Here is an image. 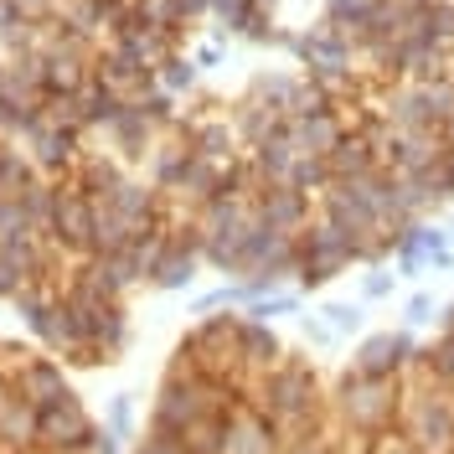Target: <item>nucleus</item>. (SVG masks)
Segmentation results:
<instances>
[{"label": "nucleus", "instance_id": "1", "mask_svg": "<svg viewBox=\"0 0 454 454\" xmlns=\"http://www.w3.org/2000/svg\"><path fill=\"white\" fill-rule=\"evenodd\" d=\"M397 428L419 444V454H454V393L428 377L424 387H403Z\"/></svg>", "mask_w": 454, "mask_h": 454}, {"label": "nucleus", "instance_id": "2", "mask_svg": "<svg viewBox=\"0 0 454 454\" xmlns=\"http://www.w3.org/2000/svg\"><path fill=\"white\" fill-rule=\"evenodd\" d=\"M397 403H403V382H387V377H356V372H346L336 387V408L346 428L351 434H382V428L397 424Z\"/></svg>", "mask_w": 454, "mask_h": 454}, {"label": "nucleus", "instance_id": "3", "mask_svg": "<svg viewBox=\"0 0 454 454\" xmlns=\"http://www.w3.org/2000/svg\"><path fill=\"white\" fill-rule=\"evenodd\" d=\"M362 258L356 248V238L351 232H340L336 223H310L300 232V289H320V284H331L336 274H346L351 263Z\"/></svg>", "mask_w": 454, "mask_h": 454}, {"label": "nucleus", "instance_id": "4", "mask_svg": "<svg viewBox=\"0 0 454 454\" xmlns=\"http://www.w3.org/2000/svg\"><path fill=\"white\" fill-rule=\"evenodd\" d=\"M238 325H243V315H201V325L186 336L181 356L201 377L227 382V372H238Z\"/></svg>", "mask_w": 454, "mask_h": 454}, {"label": "nucleus", "instance_id": "5", "mask_svg": "<svg viewBox=\"0 0 454 454\" xmlns=\"http://www.w3.org/2000/svg\"><path fill=\"white\" fill-rule=\"evenodd\" d=\"M93 419L83 413V403L67 393L62 403H52V408H42V428H36V439L47 444L52 454H78L93 444Z\"/></svg>", "mask_w": 454, "mask_h": 454}, {"label": "nucleus", "instance_id": "6", "mask_svg": "<svg viewBox=\"0 0 454 454\" xmlns=\"http://www.w3.org/2000/svg\"><path fill=\"white\" fill-rule=\"evenodd\" d=\"M413 356H419V351H413L408 331H377V336H367L356 346L351 372H356V377H387V382H397L403 367H413Z\"/></svg>", "mask_w": 454, "mask_h": 454}, {"label": "nucleus", "instance_id": "7", "mask_svg": "<svg viewBox=\"0 0 454 454\" xmlns=\"http://www.w3.org/2000/svg\"><path fill=\"white\" fill-rule=\"evenodd\" d=\"M223 454H279V434L254 403H232L223 419Z\"/></svg>", "mask_w": 454, "mask_h": 454}, {"label": "nucleus", "instance_id": "8", "mask_svg": "<svg viewBox=\"0 0 454 454\" xmlns=\"http://www.w3.org/2000/svg\"><path fill=\"white\" fill-rule=\"evenodd\" d=\"M254 212H258V223L263 227L289 232V238H300V232L310 227V197L294 192V186H258L254 192Z\"/></svg>", "mask_w": 454, "mask_h": 454}, {"label": "nucleus", "instance_id": "9", "mask_svg": "<svg viewBox=\"0 0 454 454\" xmlns=\"http://www.w3.org/2000/svg\"><path fill=\"white\" fill-rule=\"evenodd\" d=\"M279 362H284V346H279V336L269 331V320L243 315V325H238V367H248V372H258V377H269Z\"/></svg>", "mask_w": 454, "mask_h": 454}, {"label": "nucleus", "instance_id": "10", "mask_svg": "<svg viewBox=\"0 0 454 454\" xmlns=\"http://www.w3.org/2000/svg\"><path fill=\"white\" fill-rule=\"evenodd\" d=\"M192 279H197V238H176V232H170V248H166V258L155 263L150 284H160V289H186Z\"/></svg>", "mask_w": 454, "mask_h": 454}, {"label": "nucleus", "instance_id": "11", "mask_svg": "<svg viewBox=\"0 0 454 454\" xmlns=\"http://www.w3.org/2000/svg\"><path fill=\"white\" fill-rule=\"evenodd\" d=\"M16 393L27 397L31 408H52V403H62V397H67L62 367H52V362H27V367H21V387H16Z\"/></svg>", "mask_w": 454, "mask_h": 454}, {"label": "nucleus", "instance_id": "12", "mask_svg": "<svg viewBox=\"0 0 454 454\" xmlns=\"http://www.w3.org/2000/svg\"><path fill=\"white\" fill-rule=\"evenodd\" d=\"M36 428H42V408H31L21 393H5V403H0V439L27 450L36 439Z\"/></svg>", "mask_w": 454, "mask_h": 454}, {"label": "nucleus", "instance_id": "13", "mask_svg": "<svg viewBox=\"0 0 454 454\" xmlns=\"http://www.w3.org/2000/svg\"><path fill=\"white\" fill-rule=\"evenodd\" d=\"M413 367L424 372L428 382H439V387H450V393H454V336H450V331L434 340L428 351H419V356H413Z\"/></svg>", "mask_w": 454, "mask_h": 454}, {"label": "nucleus", "instance_id": "14", "mask_svg": "<svg viewBox=\"0 0 454 454\" xmlns=\"http://www.w3.org/2000/svg\"><path fill=\"white\" fill-rule=\"evenodd\" d=\"M320 320H325L336 336H356V331L367 325V310H362V305H346V300H331V305H320Z\"/></svg>", "mask_w": 454, "mask_h": 454}, {"label": "nucleus", "instance_id": "15", "mask_svg": "<svg viewBox=\"0 0 454 454\" xmlns=\"http://www.w3.org/2000/svg\"><path fill=\"white\" fill-rule=\"evenodd\" d=\"M294 310H300V294H294V289H279V294L254 300L243 315H254V320H274V315H294Z\"/></svg>", "mask_w": 454, "mask_h": 454}, {"label": "nucleus", "instance_id": "16", "mask_svg": "<svg viewBox=\"0 0 454 454\" xmlns=\"http://www.w3.org/2000/svg\"><path fill=\"white\" fill-rule=\"evenodd\" d=\"M362 454H419V444H413V439L393 424V428H382V434H372Z\"/></svg>", "mask_w": 454, "mask_h": 454}, {"label": "nucleus", "instance_id": "17", "mask_svg": "<svg viewBox=\"0 0 454 454\" xmlns=\"http://www.w3.org/2000/svg\"><path fill=\"white\" fill-rule=\"evenodd\" d=\"M140 454H192L186 450V439L181 434H166V428H150L140 439Z\"/></svg>", "mask_w": 454, "mask_h": 454}, {"label": "nucleus", "instance_id": "18", "mask_svg": "<svg viewBox=\"0 0 454 454\" xmlns=\"http://www.w3.org/2000/svg\"><path fill=\"white\" fill-rule=\"evenodd\" d=\"M434 320V300L428 294H413L408 305H403V325H428Z\"/></svg>", "mask_w": 454, "mask_h": 454}, {"label": "nucleus", "instance_id": "19", "mask_svg": "<svg viewBox=\"0 0 454 454\" xmlns=\"http://www.w3.org/2000/svg\"><path fill=\"white\" fill-rule=\"evenodd\" d=\"M362 294H367V300H382V294H393V274L372 269V274H367V284H362Z\"/></svg>", "mask_w": 454, "mask_h": 454}, {"label": "nucleus", "instance_id": "20", "mask_svg": "<svg viewBox=\"0 0 454 454\" xmlns=\"http://www.w3.org/2000/svg\"><path fill=\"white\" fill-rule=\"evenodd\" d=\"M305 336H310L315 346H331V340H336V331H331L320 315H305Z\"/></svg>", "mask_w": 454, "mask_h": 454}, {"label": "nucleus", "instance_id": "21", "mask_svg": "<svg viewBox=\"0 0 454 454\" xmlns=\"http://www.w3.org/2000/svg\"><path fill=\"white\" fill-rule=\"evenodd\" d=\"M170 73H166V83L170 88H192L197 83V73H192V62H166Z\"/></svg>", "mask_w": 454, "mask_h": 454}, {"label": "nucleus", "instance_id": "22", "mask_svg": "<svg viewBox=\"0 0 454 454\" xmlns=\"http://www.w3.org/2000/svg\"><path fill=\"white\" fill-rule=\"evenodd\" d=\"M114 434H129V397L114 403Z\"/></svg>", "mask_w": 454, "mask_h": 454}, {"label": "nucleus", "instance_id": "23", "mask_svg": "<svg viewBox=\"0 0 454 454\" xmlns=\"http://www.w3.org/2000/svg\"><path fill=\"white\" fill-rule=\"evenodd\" d=\"M93 454H119V444H114V434L104 428V434H93V444H88Z\"/></svg>", "mask_w": 454, "mask_h": 454}, {"label": "nucleus", "instance_id": "24", "mask_svg": "<svg viewBox=\"0 0 454 454\" xmlns=\"http://www.w3.org/2000/svg\"><path fill=\"white\" fill-rule=\"evenodd\" d=\"M0 403H5V382H0Z\"/></svg>", "mask_w": 454, "mask_h": 454}, {"label": "nucleus", "instance_id": "25", "mask_svg": "<svg viewBox=\"0 0 454 454\" xmlns=\"http://www.w3.org/2000/svg\"><path fill=\"white\" fill-rule=\"evenodd\" d=\"M450 232H454V227H450Z\"/></svg>", "mask_w": 454, "mask_h": 454}]
</instances>
